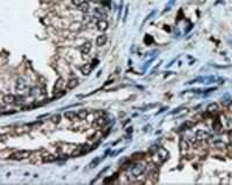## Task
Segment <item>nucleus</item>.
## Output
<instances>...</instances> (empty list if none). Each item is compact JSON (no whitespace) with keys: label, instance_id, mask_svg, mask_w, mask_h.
<instances>
[{"label":"nucleus","instance_id":"1","mask_svg":"<svg viewBox=\"0 0 232 185\" xmlns=\"http://www.w3.org/2000/svg\"><path fill=\"white\" fill-rule=\"evenodd\" d=\"M30 154H31L30 150H24V149H22V150H17V152H14L13 154H10L9 159L15 160V161H21V160H24V159L29 157Z\"/></svg>","mask_w":232,"mask_h":185},{"label":"nucleus","instance_id":"2","mask_svg":"<svg viewBox=\"0 0 232 185\" xmlns=\"http://www.w3.org/2000/svg\"><path fill=\"white\" fill-rule=\"evenodd\" d=\"M92 150V147L91 146H87V145H80V146H77L76 148H73V152L71 153L72 156H79L81 154H86L87 152Z\"/></svg>","mask_w":232,"mask_h":185},{"label":"nucleus","instance_id":"3","mask_svg":"<svg viewBox=\"0 0 232 185\" xmlns=\"http://www.w3.org/2000/svg\"><path fill=\"white\" fill-rule=\"evenodd\" d=\"M145 166L143 164V163H137V164H135L133 167H132V169H131V174L135 176V177H137V176H140L144 171H145Z\"/></svg>","mask_w":232,"mask_h":185},{"label":"nucleus","instance_id":"4","mask_svg":"<svg viewBox=\"0 0 232 185\" xmlns=\"http://www.w3.org/2000/svg\"><path fill=\"white\" fill-rule=\"evenodd\" d=\"M16 101V97L14 96V95H5V96H2V105H5V104H12V103H14Z\"/></svg>","mask_w":232,"mask_h":185},{"label":"nucleus","instance_id":"5","mask_svg":"<svg viewBox=\"0 0 232 185\" xmlns=\"http://www.w3.org/2000/svg\"><path fill=\"white\" fill-rule=\"evenodd\" d=\"M97 27H98V29H99L100 31H106L107 28H108V22H107L105 19H100V20L98 21V23H97Z\"/></svg>","mask_w":232,"mask_h":185},{"label":"nucleus","instance_id":"6","mask_svg":"<svg viewBox=\"0 0 232 185\" xmlns=\"http://www.w3.org/2000/svg\"><path fill=\"white\" fill-rule=\"evenodd\" d=\"M91 49H92V43H91V42H86V43H84V44L81 45L80 52H81L83 55H88L90 51H91Z\"/></svg>","mask_w":232,"mask_h":185},{"label":"nucleus","instance_id":"7","mask_svg":"<svg viewBox=\"0 0 232 185\" xmlns=\"http://www.w3.org/2000/svg\"><path fill=\"white\" fill-rule=\"evenodd\" d=\"M63 86H64V80H63L62 78H59V79L56 81V84H55V87H53V92L56 94V92H62V88H63Z\"/></svg>","mask_w":232,"mask_h":185},{"label":"nucleus","instance_id":"8","mask_svg":"<svg viewBox=\"0 0 232 185\" xmlns=\"http://www.w3.org/2000/svg\"><path fill=\"white\" fill-rule=\"evenodd\" d=\"M92 68H93V66H92L91 64H85V65L81 67V73H83L84 75H90V73L92 72Z\"/></svg>","mask_w":232,"mask_h":185},{"label":"nucleus","instance_id":"9","mask_svg":"<svg viewBox=\"0 0 232 185\" xmlns=\"http://www.w3.org/2000/svg\"><path fill=\"white\" fill-rule=\"evenodd\" d=\"M218 111V105L216 103H210L207 106V112L208 113H216Z\"/></svg>","mask_w":232,"mask_h":185},{"label":"nucleus","instance_id":"10","mask_svg":"<svg viewBox=\"0 0 232 185\" xmlns=\"http://www.w3.org/2000/svg\"><path fill=\"white\" fill-rule=\"evenodd\" d=\"M64 117L67 119V120H74L76 118H78V116H77V112H74V111H66L65 113H64Z\"/></svg>","mask_w":232,"mask_h":185},{"label":"nucleus","instance_id":"11","mask_svg":"<svg viewBox=\"0 0 232 185\" xmlns=\"http://www.w3.org/2000/svg\"><path fill=\"white\" fill-rule=\"evenodd\" d=\"M27 88V85H26V81L23 79H19L17 82H16V89L17 90H23Z\"/></svg>","mask_w":232,"mask_h":185},{"label":"nucleus","instance_id":"12","mask_svg":"<svg viewBox=\"0 0 232 185\" xmlns=\"http://www.w3.org/2000/svg\"><path fill=\"white\" fill-rule=\"evenodd\" d=\"M106 42H107V36H106V35H100V36L97 38V44H98V46L105 45Z\"/></svg>","mask_w":232,"mask_h":185},{"label":"nucleus","instance_id":"13","mask_svg":"<svg viewBox=\"0 0 232 185\" xmlns=\"http://www.w3.org/2000/svg\"><path fill=\"white\" fill-rule=\"evenodd\" d=\"M77 116L79 119H86V117L88 116V111L87 110H79L77 111Z\"/></svg>","mask_w":232,"mask_h":185},{"label":"nucleus","instance_id":"14","mask_svg":"<svg viewBox=\"0 0 232 185\" xmlns=\"http://www.w3.org/2000/svg\"><path fill=\"white\" fill-rule=\"evenodd\" d=\"M42 157H43V162H52V161H55V160H56V156H53V155H50L48 152H47V154H45V155H43Z\"/></svg>","mask_w":232,"mask_h":185},{"label":"nucleus","instance_id":"15","mask_svg":"<svg viewBox=\"0 0 232 185\" xmlns=\"http://www.w3.org/2000/svg\"><path fill=\"white\" fill-rule=\"evenodd\" d=\"M77 85H78V79H77V78H73V79H71V80L67 82V88H69V89H73Z\"/></svg>","mask_w":232,"mask_h":185},{"label":"nucleus","instance_id":"16","mask_svg":"<svg viewBox=\"0 0 232 185\" xmlns=\"http://www.w3.org/2000/svg\"><path fill=\"white\" fill-rule=\"evenodd\" d=\"M79 9H80L83 13H87V12L90 10V3H88L87 1H85L84 3H81V5L79 6Z\"/></svg>","mask_w":232,"mask_h":185},{"label":"nucleus","instance_id":"17","mask_svg":"<svg viewBox=\"0 0 232 185\" xmlns=\"http://www.w3.org/2000/svg\"><path fill=\"white\" fill-rule=\"evenodd\" d=\"M180 147H181V150L183 152L185 149L187 150V149L189 148V145H188V142H187V141H185V140H181V142H180Z\"/></svg>","mask_w":232,"mask_h":185},{"label":"nucleus","instance_id":"18","mask_svg":"<svg viewBox=\"0 0 232 185\" xmlns=\"http://www.w3.org/2000/svg\"><path fill=\"white\" fill-rule=\"evenodd\" d=\"M51 121L52 123H55V124H58L59 121H60V116L57 113V115H55L52 118H51Z\"/></svg>","mask_w":232,"mask_h":185},{"label":"nucleus","instance_id":"19","mask_svg":"<svg viewBox=\"0 0 232 185\" xmlns=\"http://www.w3.org/2000/svg\"><path fill=\"white\" fill-rule=\"evenodd\" d=\"M86 0H72V3L74 5V6H77V7H79L81 3H84Z\"/></svg>","mask_w":232,"mask_h":185},{"label":"nucleus","instance_id":"20","mask_svg":"<svg viewBox=\"0 0 232 185\" xmlns=\"http://www.w3.org/2000/svg\"><path fill=\"white\" fill-rule=\"evenodd\" d=\"M103 124H105V119L103 118H98L97 121H95V125H98V126H102Z\"/></svg>","mask_w":232,"mask_h":185},{"label":"nucleus","instance_id":"21","mask_svg":"<svg viewBox=\"0 0 232 185\" xmlns=\"http://www.w3.org/2000/svg\"><path fill=\"white\" fill-rule=\"evenodd\" d=\"M100 160H101V159H100V157H98V159H95V160H94V161H93V162H92V163H91V168H94V167H95V166H97V164H98V163H99V162H100Z\"/></svg>","mask_w":232,"mask_h":185}]
</instances>
